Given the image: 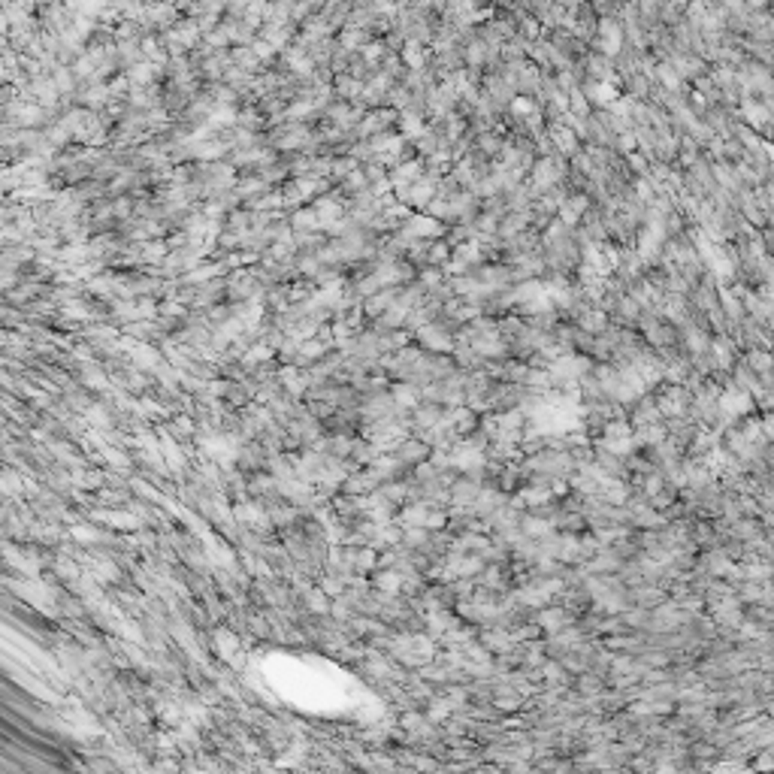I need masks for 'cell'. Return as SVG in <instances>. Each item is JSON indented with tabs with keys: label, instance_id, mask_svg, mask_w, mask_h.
<instances>
[{
	"label": "cell",
	"instance_id": "obj_1",
	"mask_svg": "<svg viewBox=\"0 0 774 774\" xmlns=\"http://www.w3.org/2000/svg\"><path fill=\"white\" fill-rule=\"evenodd\" d=\"M596 49L602 52V55L614 58L620 49H623V27L617 25L614 19H602L596 27Z\"/></svg>",
	"mask_w": 774,
	"mask_h": 774
},
{
	"label": "cell",
	"instance_id": "obj_2",
	"mask_svg": "<svg viewBox=\"0 0 774 774\" xmlns=\"http://www.w3.org/2000/svg\"><path fill=\"white\" fill-rule=\"evenodd\" d=\"M663 242H665V227H663V221H650L648 227H644V233H641V239H639V257L644 263H650L654 261V257L659 254V248H663Z\"/></svg>",
	"mask_w": 774,
	"mask_h": 774
},
{
	"label": "cell",
	"instance_id": "obj_3",
	"mask_svg": "<svg viewBox=\"0 0 774 774\" xmlns=\"http://www.w3.org/2000/svg\"><path fill=\"white\" fill-rule=\"evenodd\" d=\"M587 100L593 106H602V109H611L614 103L620 100V91L614 88V82H593V85H587Z\"/></svg>",
	"mask_w": 774,
	"mask_h": 774
},
{
	"label": "cell",
	"instance_id": "obj_4",
	"mask_svg": "<svg viewBox=\"0 0 774 774\" xmlns=\"http://www.w3.org/2000/svg\"><path fill=\"white\" fill-rule=\"evenodd\" d=\"M557 179H560V166L553 157H542L533 166V188H538V191H548L551 185H557Z\"/></svg>",
	"mask_w": 774,
	"mask_h": 774
},
{
	"label": "cell",
	"instance_id": "obj_5",
	"mask_svg": "<svg viewBox=\"0 0 774 774\" xmlns=\"http://www.w3.org/2000/svg\"><path fill=\"white\" fill-rule=\"evenodd\" d=\"M720 408H723L729 417H738V414L753 412V399H750L744 390H726L723 397H720Z\"/></svg>",
	"mask_w": 774,
	"mask_h": 774
},
{
	"label": "cell",
	"instance_id": "obj_6",
	"mask_svg": "<svg viewBox=\"0 0 774 774\" xmlns=\"http://www.w3.org/2000/svg\"><path fill=\"white\" fill-rule=\"evenodd\" d=\"M406 233H412V239H423V236H439L442 233V224L430 215H412L406 221Z\"/></svg>",
	"mask_w": 774,
	"mask_h": 774
},
{
	"label": "cell",
	"instance_id": "obj_7",
	"mask_svg": "<svg viewBox=\"0 0 774 774\" xmlns=\"http://www.w3.org/2000/svg\"><path fill=\"white\" fill-rule=\"evenodd\" d=\"M417 339H421L427 348H436V351H451L454 342L451 336L442 330V327H432V324H423V327H417Z\"/></svg>",
	"mask_w": 774,
	"mask_h": 774
},
{
	"label": "cell",
	"instance_id": "obj_8",
	"mask_svg": "<svg viewBox=\"0 0 774 774\" xmlns=\"http://www.w3.org/2000/svg\"><path fill=\"white\" fill-rule=\"evenodd\" d=\"M399 58L408 70H423V64H427V49H423L421 40H406L399 49Z\"/></svg>",
	"mask_w": 774,
	"mask_h": 774
},
{
	"label": "cell",
	"instance_id": "obj_9",
	"mask_svg": "<svg viewBox=\"0 0 774 774\" xmlns=\"http://www.w3.org/2000/svg\"><path fill=\"white\" fill-rule=\"evenodd\" d=\"M261 40H267L276 52H285L294 40V30L285 27V25H263L261 27Z\"/></svg>",
	"mask_w": 774,
	"mask_h": 774
},
{
	"label": "cell",
	"instance_id": "obj_10",
	"mask_svg": "<svg viewBox=\"0 0 774 774\" xmlns=\"http://www.w3.org/2000/svg\"><path fill=\"white\" fill-rule=\"evenodd\" d=\"M336 40H339V45H342L345 52H351V55H354V52H363V45L369 43V34L363 27H342Z\"/></svg>",
	"mask_w": 774,
	"mask_h": 774
},
{
	"label": "cell",
	"instance_id": "obj_11",
	"mask_svg": "<svg viewBox=\"0 0 774 774\" xmlns=\"http://www.w3.org/2000/svg\"><path fill=\"white\" fill-rule=\"evenodd\" d=\"M551 136L560 146V151H566V155H575V151H578V131H572L568 124H553Z\"/></svg>",
	"mask_w": 774,
	"mask_h": 774
},
{
	"label": "cell",
	"instance_id": "obj_12",
	"mask_svg": "<svg viewBox=\"0 0 774 774\" xmlns=\"http://www.w3.org/2000/svg\"><path fill=\"white\" fill-rule=\"evenodd\" d=\"M484 463V454L478 451L475 445H460L457 451H454V466H460V469H478Z\"/></svg>",
	"mask_w": 774,
	"mask_h": 774
},
{
	"label": "cell",
	"instance_id": "obj_13",
	"mask_svg": "<svg viewBox=\"0 0 774 774\" xmlns=\"http://www.w3.org/2000/svg\"><path fill=\"white\" fill-rule=\"evenodd\" d=\"M363 82L357 79V76H351V73H336V94L339 97H345V100H351V97H360L363 94Z\"/></svg>",
	"mask_w": 774,
	"mask_h": 774
},
{
	"label": "cell",
	"instance_id": "obj_14",
	"mask_svg": "<svg viewBox=\"0 0 774 774\" xmlns=\"http://www.w3.org/2000/svg\"><path fill=\"white\" fill-rule=\"evenodd\" d=\"M291 224L297 227V230H302V233H309V230H321V227H324V221H321V215H318V209H315V206L300 209L297 215L291 218Z\"/></svg>",
	"mask_w": 774,
	"mask_h": 774
},
{
	"label": "cell",
	"instance_id": "obj_15",
	"mask_svg": "<svg viewBox=\"0 0 774 774\" xmlns=\"http://www.w3.org/2000/svg\"><path fill=\"white\" fill-rule=\"evenodd\" d=\"M587 70L593 73L599 82H614L611 79V60H608V55H602V52H596V55L587 58Z\"/></svg>",
	"mask_w": 774,
	"mask_h": 774
},
{
	"label": "cell",
	"instance_id": "obj_16",
	"mask_svg": "<svg viewBox=\"0 0 774 774\" xmlns=\"http://www.w3.org/2000/svg\"><path fill=\"white\" fill-rule=\"evenodd\" d=\"M584 209H587V200H584V197H572L568 203H563V206H560V221H563L566 227H572V224L581 218Z\"/></svg>",
	"mask_w": 774,
	"mask_h": 774
},
{
	"label": "cell",
	"instance_id": "obj_17",
	"mask_svg": "<svg viewBox=\"0 0 774 774\" xmlns=\"http://www.w3.org/2000/svg\"><path fill=\"white\" fill-rule=\"evenodd\" d=\"M508 109L514 112V115H520V118H527L529 124H533V121H538V112H535V103L529 100V97H514L511 103H508Z\"/></svg>",
	"mask_w": 774,
	"mask_h": 774
},
{
	"label": "cell",
	"instance_id": "obj_18",
	"mask_svg": "<svg viewBox=\"0 0 774 774\" xmlns=\"http://www.w3.org/2000/svg\"><path fill=\"white\" fill-rule=\"evenodd\" d=\"M681 408H684V393H681L678 387H672V390L665 393L663 399H659V412H665V414H681Z\"/></svg>",
	"mask_w": 774,
	"mask_h": 774
},
{
	"label": "cell",
	"instance_id": "obj_19",
	"mask_svg": "<svg viewBox=\"0 0 774 774\" xmlns=\"http://www.w3.org/2000/svg\"><path fill=\"white\" fill-rule=\"evenodd\" d=\"M399 131L408 140V136H423V133H427V127H423L421 118L412 115V112H402V115H399Z\"/></svg>",
	"mask_w": 774,
	"mask_h": 774
},
{
	"label": "cell",
	"instance_id": "obj_20",
	"mask_svg": "<svg viewBox=\"0 0 774 774\" xmlns=\"http://www.w3.org/2000/svg\"><path fill=\"white\" fill-rule=\"evenodd\" d=\"M487 49H490V45L484 43V40L469 43V45H466V64H469V67H475V70H478V67L484 64V58H487Z\"/></svg>",
	"mask_w": 774,
	"mask_h": 774
},
{
	"label": "cell",
	"instance_id": "obj_21",
	"mask_svg": "<svg viewBox=\"0 0 774 774\" xmlns=\"http://www.w3.org/2000/svg\"><path fill=\"white\" fill-rule=\"evenodd\" d=\"M221 269H224L221 263H203L200 269H191V272H188V276H185V282H194V285H200V282H209V278H215V276H218V272H221Z\"/></svg>",
	"mask_w": 774,
	"mask_h": 774
},
{
	"label": "cell",
	"instance_id": "obj_22",
	"mask_svg": "<svg viewBox=\"0 0 774 774\" xmlns=\"http://www.w3.org/2000/svg\"><path fill=\"white\" fill-rule=\"evenodd\" d=\"M654 76H656V79H659V82H663V85H665V88H669V91H678V88H681V73H678V70H674V67H672V64H659Z\"/></svg>",
	"mask_w": 774,
	"mask_h": 774
},
{
	"label": "cell",
	"instance_id": "obj_23",
	"mask_svg": "<svg viewBox=\"0 0 774 774\" xmlns=\"http://www.w3.org/2000/svg\"><path fill=\"white\" fill-rule=\"evenodd\" d=\"M472 345H475V351H481V354H502V342H499L493 333L472 339Z\"/></svg>",
	"mask_w": 774,
	"mask_h": 774
},
{
	"label": "cell",
	"instance_id": "obj_24",
	"mask_svg": "<svg viewBox=\"0 0 774 774\" xmlns=\"http://www.w3.org/2000/svg\"><path fill=\"white\" fill-rule=\"evenodd\" d=\"M393 300H397V294H393V291H382L378 297L369 300L363 309H366L369 315H378V312H384V309H390V302H393Z\"/></svg>",
	"mask_w": 774,
	"mask_h": 774
},
{
	"label": "cell",
	"instance_id": "obj_25",
	"mask_svg": "<svg viewBox=\"0 0 774 774\" xmlns=\"http://www.w3.org/2000/svg\"><path fill=\"white\" fill-rule=\"evenodd\" d=\"M744 115L750 118L753 127H762L765 121H769V109H765V106H756V103H744Z\"/></svg>",
	"mask_w": 774,
	"mask_h": 774
},
{
	"label": "cell",
	"instance_id": "obj_26",
	"mask_svg": "<svg viewBox=\"0 0 774 774\" xmlns=\"http://www.w3.org/2000/svg\"><path fill=\"white\" fill-rule=\"evenodd\" d=\"M164 252H166V245H161V242H148V245H142V261L155 263L164 257Z\"/></svg>",
	"mask_w": 774,
	"mask_h": 774
},
{
	"label": "cell",
	"instance_id": "obj_27",
	"mask_svg": "<svg viewBox=\"0 0 774 774\" xmlns=\"http://www.w3.org/2000/svg\"><path fill=\"white\" fill-rule=\"evenodd\" d=\"M605 447H608V451H614V454H626V451H632V439L629 436H623V439H608L605 436V442H602Z\"/></svg>",
	"mask_w": 774,
	"mask_h": 774
},
{
	"label": "cell",
	"instance_id": "obj_28",
	"mask_svg": "<svg viewBox=\"0 0 774 774\" xmlns=\"http://www.w3.org/2000/svg\"><path fill=\"white\" fill-rule=\"evenodd\" d=\"M568 109H572L575 115H581V118H584V115H587V112H590V106H587V97H584L581 91H572V100H568Z\"/></svg>",
	"mask_w": 774,
	"mask_h": 774
},
{
	"label": "cell",
	"instance_id": "obj_29",
	"mask_svg": "<svg viewBox=\"0 0 774 774\" xmlns=\"http://www.w3.org/2000/svg\"><path fill=\"white\" fill-rule=\"evenodd\" d=\"M747 363L756 369V373H765V369L771 366V354H765V351H753V354L747 357Z\"/></svg>",
	"mask_w": 774,
	"mask_h": 774
},
{
	"label": "cell",
	"instance_id": "obj_30",
	"mask_svg": "<svg viewBox=\"0 0 774 774\" xmlns=\"http://www.w3.org/2000/svg\"><path fill=\"white\" fill-rule=\"evenodd\" d=\"M563 623H566V614H563V611H544V614H542V626L560 629Z\"/></svg>",
	"mask_w": 774,
	"mask_h": 774
},
{
	"label": "cell",
	"instance_id": "obj_31",
	"mask_svg": "<svg viewBox=\"0 0 774 774\" xmlns=\"http://www.w3.org/2000/svg\"><path fill=\"white\" fill-rule=\"evenodd\" d=\"M252 49H254V55L261 58V60H269L272 55H276V49H272V45H269L267 40H261V36H257V40L252 43Z\"/></svg>",
	"mask_w": 774,
	"mask_h": 774
},
{
	"label": "cell",
	"instance_id": "obj_32",
	"mask_svg": "<svg viewBox=\"0 0 774 774\" xmlns=\"http://www.w3.org/2000/svg\"><path fill=\"white\" fill-rule=\"evenodd\" d=\"M523 529H527L529 535H544V533H551V523L548 520H527Z\"/></svg>",
	"mask_w": 774,
	"mask_h": 774
},
{
	"label": "cell",
	"instance_id": "obj_33",
	"mask_svg": "<svg viewBox=\"0 0 774 774\" xmlns=\"http://www.w3.org/2000/svg\"><path fill=\"white\" fill-rule=\"evenodd\" d=\"M427 261L430 263H445L447 261V245H442V242H439V245H432L427 252Z\"/></svg>",
	"mask_w": 774,
	"mask_h": 774
},
{
	"label": "cell",
	"instance_id": "obj_34",
	"mask_svg": "<svg viewBox=\"0 0 774 774\" xmlns=\"http://www.w3.org/2000/svg\"><path fill=\"white\" fill-rule=\"evenodd\" d=\"M605 436H608V439H623V436H632V432H629V423H608V427H605Z\"/></svg>",
	"mask_w": 774,
	"mask_h": 774
},
{
	"label": "cell",
	"instance_id": "obj_35",
	"mask_svg": "<svg viewBox=\"0 0 774 774\" xmlns=\"http://www.w3.org/2000/svg\"><path fill=\"white\" fill-rule=\"evenodd\" d=\"M584 327H587V330H602L605 327V315L602 312H590L587 318H584Z\"/></svg>",
	"mask_w": 774,
	"mask_h": 774
},
{
	"label": "cell",
	"instance_id": "obj_36",
	"mask_svg": "<svg viewBox=\"0 0 774 774\" xmlns=\"http://www.w3.org/2000/svg\"><path fill=\"white\" fill-rule=\"evenodd\" d=\"M423 454H427V445H412V442H406L402 445V457H423Z\"/></svg>",
	"mask_w": 774,
	"mask_h": 774
},
{
	"label": "cell",
	"instance_id": "obj_37",
	"mask_svg": "<svg viewBox=\"0 0 774 774\" xmlns=\"http://www.w3.org/2000/svg\"><path fill=\"white\" fill-rule=\"evenodd\" d=\"M520 30H523V36H533V40H535V36L542 34V25H538V19H523Z\"/></svg>",
	"mask_w": 774,
	"mask_h": 774
},
{
	"label": "cell",
	"instance_id": "obj_38",
	"mask_svg": "<svg viewBox=\"0 0 774 774\" xmlns=\"http://www.w3.org/2000/svg\"><path fill=\"white\" fill-rule=\"evenodd\" d=\"M378 587H382V590H390V593H393V590L399 587V575H393V572H390V575H382V578H378Z\"/></svg>",
	"mask_w": 774,
	"mask_h": 774
},
{
	"label": "cell",
	"instance_id": "obj_39",
	"mask_svg": "<svg viewBox=\"0 0 774 774\" xmlns=\"http://www.w3.org/2000/svg\"><path fill=\"white\" fill-rule=\"evenodd\" d=\"M496 705H499V708H518L520 699H518L514 693H499V702H496Z\"/></svg>",
	"mask_w": 774,
	"mask_h": 774
},
{
	"label": "cell",
	"instance_id": "obj_40",
	"mask_svg": "<svg viewBox=\"0 0 774 774\" xmlns=\"http://www.w3.org/2000/svg\"><path fill=\"white\" fill-rule=\"evenodd\" d=\"M769 575H771V568H769V566H750V568H747V578H750V581H756V578H769Z\"/></svg>",
	"mask_w": 774,
	"mask_h": 774
},
{
	"label": "cell",
	"instance_id": "obj_41",
	"mask_svg": "<svg viewBox=\"0 0 774 774\" xmlns=\"http://www.w3.org/2000/svg\"><path fill=\"white\" fill-rule=\"evenodd\" d=\"M397 399L402 402V406H414V393L408 390V387H397Z\"/></svg>",
	"mask_w": 774,
	"mask_h": 774
},
{
	"label": "cell",
	"instance_id": "obj_42",
	"mask_svg": "<svg viewBox=\"0 0 774 774\" xmlns=\"http://www.w3.org/2000/svg\"><path fill=\"white\" fill-rule=\"evenodd\" d=\"M644 442H659V439H663V430L659 427H644Z\"/></svg>",
	"mask_w": 774,
	"mask_h": 774
},
{
	"label": "cell",
	"instance_id": "obj_43",
	"mask_svg": "<svg viewBox=\"0 0 774 774\" xmlns=\"http://www.w3.org/2000/svg\"><path fill=\"white\" fill-rule=\"evenodd\" d=\"M321 351H324L321 342H306V345H302V354H309V357H318Z\"/></svg>",
	"mask_w": 774,
	"mask_h": 774
},
{
	"label": "cell",
	"instance_id": "obj_44",
	"mask_svg": "<svg viewBox=\"0 0 774 774\" xmlns=\"http://www.w3.org/2000/svg\"><path fill=\"white\" fill-rule=\"evenodd\" d=\"M263 357H269V348L267 345H261V348H254L252 354H248L245 360H263Z\"/></svg>",
	"mask_w": 774,
	"mask_h": 774
},
{
	"label": "cell",
	"instance_id": "obj_45",
	"mask_svg": "<svg viewBox=\"0 0 774 774\" xmlns=\"http://www.w3.org/2000/svg\"><path fill=\"white\" fill-rule=\"evenodd\" d=\"M73 535H76V538H82V542H91V538H97V535H94V529H85V527L73 529Z\"/></svg>",
	"mask_w": 774,
	"mask_h": 774
},
{
	"label": "cell",
	"instance_id": "obj_46",
	"mask_svg": "<svg viewBox=\"0 0 774 774\" xmlns=\"http://www.w3.org/2000/svg\"><path fill=\"white\" fill-rule=\"evenodd\" d=\"M49 3H60V0H36V6H49Z\"/></svg>",
	"mask_w": 774,
	"mask_h": 774
},
{
	"label": "cell",
	"instance_id": "obj_47",
	"mask_svg": "<svg viewBox=\"0 0 774 774\" xmlns=\"http://www.w3.org/2000/svg\"><path fill=\"white\" fill-rule=\"evenodd\" d=\"M771 30H774V21H771Z\"/></svg>",
	"mask_w": 774,
	"mask_h": 774
}]
</instances>
